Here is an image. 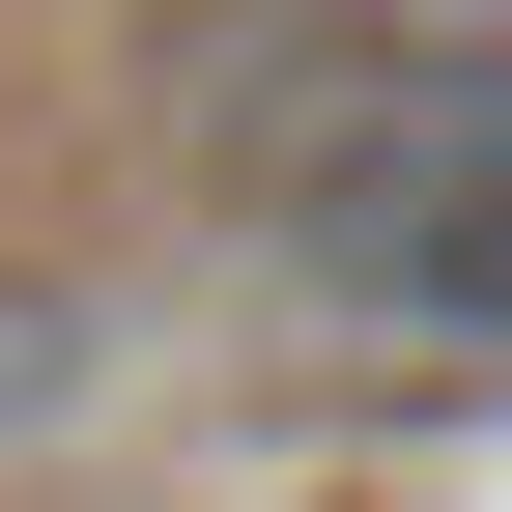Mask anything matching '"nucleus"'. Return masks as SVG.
I'll use <instances>...</instances> for the list:
<instances>
[{
    "label": "nucleus",
    "mask_w": 512,
    "mask_h": 512,
    "mask_svg": "<svg viewBox=\"0 0 512 512\" xmlns=\"http://www.w3.org/2000/svg\"><path fill=\"white\" fill-rule=\"evenodd\" d=\"M228 200L342 342H512V29H313L228 114Z\"/></svg>",
    "instance_id": "f257e3e1"
},
{
    "label": "nucleus",
    "mask_w": 512,
    "mask_h": 512,
    "mask_svg": "<svg viewBox=\"0 0 512 512\" xmlns=\"http://www.w3.org/2000/svg\"><path fill=\"white\" fill-rule=\"evenodd\" d=\"M57 399H86V313H57V285H0V427H57Z\"/></svg>",
    "instance_id": "f03ea898"
}]
</instances>
